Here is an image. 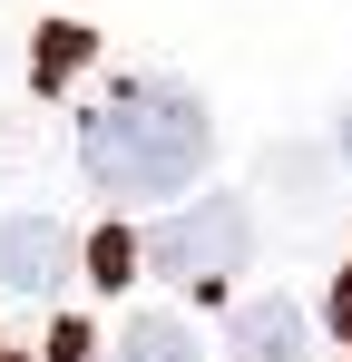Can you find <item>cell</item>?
Returning <instances> with one entry per match:
<instances>
[{"instance_id":"8fae6325","label":"cell","mask_w":352,"mask_h":362,"mask_svg":"<svg viewBox=\"0 0 352 362\" xmlns=\"http://www.w3.org/2000/svg\"><path fill=\"white\" fill-rule=\"evenodd\" d=\"M0 362H20V353H10V343H0Z\"/></svg>"},{"instance_id":"30bf717a","label":"cell","mask_w":352,"mask_h":362,"mask_svg":"<svg viewBox=\"0 0 352 362\" xmlns=\"http://www.w3.org/2000/svg\"><path fill=\"white\" fill-rule=\"evenodd\" d=\"M333 313H343V323H352V294H343V303H333Z\"/></svg>"},{"instance_id":"52a82bcc","label":"cell","mask_w":352,"mask_h":362,"mask_svg":"<svg viewBox=\"0 0 352 362\" xmlns=\"http://www.w3.org/2000/svg\"><path fill=\"white\" fill-rule=\"evenodd\" d=\"M137 255H147V245H127V235H98V245H88V274H98V284H127V264H137Z\"/></svg>"},{"instance_id":"9c48e42d","label":"cell","mask_w":352,"mask_h":362,"mask_svg":"<svg viewBox=\"0 0 352 362\" xmlns=\"http://www.w3.org/2000/svg\"><path fill=\"white\" fill-rule=\"evenodd\" d=\"M333 147H343V167H352V108H343V118H333Z\"/></svg>"},{"instance_id":"277c9868","label":"cell","mask_w":352,"mask_h":362,"mask_svg":"<svg viewBox=\"0 0 352 362\" xmlns=\"http://www.w3.org/2000/svg\"><path fill=\"white\" fill-rule=\"evenodd\" d=\"M303 343H313V323H303V303H293V294L235 303V353H245V362H303Z\"/></svg>"},{"instance_id":"ba28073f","label":"cell","mask_w":352,"mask_h":362,"mask_svg":"<svg viewBox=\"0 0 352 362\" xmlns=\"http://www.w3.org/2000/svg\"><path fill=\"white\" fill-rule=\"evenodd\" d=\"M49 362H88V323H59V333H49Z\"/></svg>"},{"instance_id":"5b68a950","label":"cell","mask_w":352,"mask_h":362,"mask_svg":"<svg viewBox=\"0 0 352 362\" xmlns=\"http://www.w3.org/2000/svg\"><path fill=\"white\" fill-rule=\"evenodd\" d=\"M117 362H196V333H186L176 313H137V323L117 333Z\"/></svg>"},{"instance_id":"3957f363","label":"cell","mask_w":352,"mask_h":362,"mask_svg":"<svg viewBox=\"0 0 352 362\" xmlns=\"http://www.w3.org/2000/svg\"><path fill=\"white\" fill-rule=\"evenodd\" d=\"M69 274V226L59 216H0V294H49Z\"/></svg>"},{"instance_id":"8992f818","label":"cell","mask_w":352,"mask_h":362,"mask_svg":"<svg viewBox=\"0 0 352 362\" xmlns=\"http://www.w3.org/2000/svg\"><path fill=\"white\" fill-rule=\"evenodd\" d=\"M40 40H49V49H40V78H49V88L88 59V30H78V20H59V30H40Z\"/></svg>"},{"instance_id":"6da1fadb","label":"cell","mask_w":352,"mask_h":362,"mask_svg":"<svg viewBox=\"0 0 352 362\" xmlns=\"http://www.w3.org/2000/svg\"><path fill=\"white\" fill-rule=\"evenodd\" d=\"M216 157V118L176 78H117L78 118V167L108 196H186V177Z\"/></svg>"},{"instance_id":"7a4b0ae2","label":"cell","mask_w":352,"mask_h":362,"mask_svg":"<svg viewBox=\"0 0 352 362\" xmlns=\"http://www.w3.org/2000/svg\"><path fill=\"white\" fill-rule=\"evenodd\" d=\"M245 245H254V216H245L235 196H196L186 216H167V226L147 235V264L176 274L186 294H216V284L245 274Z\"/></svg>"}]
</instances>
